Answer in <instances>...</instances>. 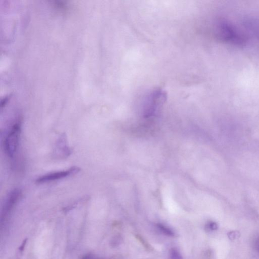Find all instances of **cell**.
Returning <instances> with one entry per match:
<instances>
[{"label": "cell", "mask_w": 259, "mask_h": 259, "mask_svg": "<svg viewBox=\"0 0 259 259\" xmlns=\"http://www.w3.org/2000/svg\"><path fill=\"white\" fill-rule=\"evenodd\" d=\"M243 25H244V24H243ZM244 27H245V26H244ZM245 28H246V27H245ZM246 30H247V29H246ZM249 33H250V32H249ZM250 36H251V38H252L251 34H250Z\"/></svg>", "instance_id": "7c38bea8"}, {"label": "cell", "mask_w": 259, "mask_h": 259, "mask_svg": "<svg viewBox=\"0 0 259 259\" xmlns=\"http://www.w3.org/2000/svg\"><path fill=\"white\" fill-rule=\"evenodd\" d=\"M254 247V251L259 258V236L255 240Z\"/></svg>", "instance_id": "9c48e42d"}, {"label": "cell", "mask_w": 259, "mask_h": 259, "mask_svg": "<svg viewBox=\"0 0 259 259\" xmlns=\"http://www.w3.org/2000/svg\"><path fill=\"white\" fill-rule=\"evenodd\" d=\"M82 259H100L92 254H88L84 256Z\"/></svg>", "instance_id": "30bf717a"}, {"label": "cell", "mask_w": 259, "mask_h": 259, "mask_svg": "<svg viewBox=\"0 0 259 259\" xmlns=\"http://www.w3.org/2000/svg\"><path fill=\"white\" fill-rule=\"evenodd\" d=\"M20 194L21 192L18 189H15L10 193L2 209V222L4 220H5L10 214L12 210L18 201Z\"/></svg>", "instance_id": "277c9868"}, {"label": "cell", "mask_w": 259, "mask_h": 259, "mask_svg": "<svg viewBox=\"0 0 259 259\" xmlns=\"http://www.w3.org/2000/svg\"><path fill=\"white\" fill-rule=\"evenodd\" d=\"M171 259H183L180 253L176 249H172L170 251Z\"/></svg>", "instance_id": "ba28073f"}, {"label": "cell", "mask_w": 259, "mask_h": 259, "mask_svg": "<svg viewBox=\"0 0 259 259\" xmlns=\"http://www.w3.org/2000/svg\"><path fill=\"white\" fill-rule=\"evenodd\" d=\"M26 240H25L24 241L22 245L20 246V250L22 251L24 250V248L26 244Z\"/></svg>", "instance_id": "8fae6325"}, {"label": "cell", "mask_w": 259, "mask_h": 259, "mask_svg": "<svg viewBox=\"0 0 259 259\" xmlns=\"http://www.w3.org/2000/svg\"><path fill=\"white\" fill-rule=\"evenodd\" d=\"M167 94L162 89L158 88L151 92L146 99L144 114L146 118L156 115L164 106Z\"/></svg>", "instance_id": "6da1fadb"}, {"label": "cell", "mask_w": 259, "mask_h": 259, "mask_svg": "<svg viewBox=\"0 0 259 259\" xmlns=\"http://www.w3.org/2000/svg\"><path fill=\"white\" fill-rule=\"evenodd\" d=\"M56 148L60 153L62 152V155L64 156H68L70 154L71 151L68 146L66 138L64 135L61 136L59 138Z\"/></svg>", "instance_id": "5b68a950"}, {"label": "cell", "mask_w": 259, "mask_h": 259, "mask_svg": "<svg viewBox=\"0 0 259 259\" xmlns=\"http://www.w3.org/2000/svg\"><path fill=\"white\" fill-rule=\"evenodd\" d=\"M80 170L79 168L74 166L66 170L50 172L38 178L36 183L42 184L62 180L78 174Z\"/></svg>", "instance_id": "3957f363"}, {"label": "cell", "mask_w": 259, "mask_h": 259, "mask_svg": "<svg viewBox=\"0 0 259 259\" xmlns=\"http://www.w3.org/2000/svg\"><path fill=\"white\" fill-rule=\"evenodd\" d=\"M158 230L163 234L168 236H174L175 234L174 231L161 224H158L157 225Z\"/></svg>", "instance_id": "8992f818"}, {"label": "cell", "mask_w": 259, "mask_h": 259, "mask_svg": "<svg viewBox=\"0 0 259 259\" xmlns=\"http://www.w3.org/2000/svg\"><path fill=\"white\" fill-rule=\"evenodd\" d=\"M218 228V226L216 223L214 222H209L206 226V230L208 232L214 231Z\"/></svg>", "instance_id": "52a82bcc"}, {"label": "cell", "mask_w": 259, "mask_h": 259, "mask_svg": "<svg viewBox=\"0 0 259 259\" xmlns=\"http://www.w3.org/2000/svg\"><path fill=\"white\" fill-rule=\"evenodd\" d=\"M22 130V122L18 120L12 126L4 140V148L10 158H14L18 148Z\"/></svg>", "instance_id": "7a4b0ae2"}]
</instances>
